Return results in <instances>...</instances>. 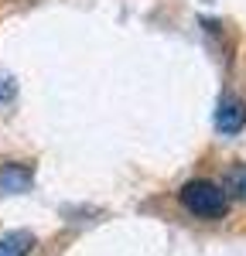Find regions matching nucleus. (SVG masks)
<instances>
[{
	"label": "nucleus",
	"mask_w": 246,
	"mask_h": 256,
	"mask_svg": "<svg viewBox=\"0 0 246 256\" xmlns=\"http://www.w3.org/2000/svg\"><path fill=\"white\" fill-rule=\"evenodd\" d=\"M222 188H226V198H240L246 202V164H232L222 178Z\"/></svg>",
	"instance_id": "20e7f679"
},
{
	"label": "nucleus",
	"mask_w": 246,
	"mask_h": 256,
	"mask_svg": "<svg viewBox=\"0 0 246 256\" xmlns=\"http://www.w3.org/2000/svg\"><path fill=\"white\" fill-rule=\"evenodd\" d=\"M34 246V236L31 232H7L0 239V256H28Z\"/></svg>",
	"instance_id": "7ed1b4c3"
},
{
	"label": "nucleus",
	"mask_w": 246,
	"mask_h": 256,
	"mask_svg": "<svg viewBox=\"0 0 246 256\" xmlns=\"http://www.w3.org/2000/svg\"><path fill=\"white\" fill-rule=\"evenodd\" d=\"M28 181H31L28 168H4L0 171V192H24Z\"/></svg>",
	"instance_id": "39448f33"
},
{
	"label": "nucleus",
	"mask_w": 246,
	"mask_h": 256,
	"mask_svg": "<svg viewBox=\"0 0 246 256\" xmlns=\"http://www.w3.org/2000/svg\"><path fill=\"white\" fill-rule=\"evenodd\" d=\"M216 126H219L222 134H240V130L246 126V106H243V99H236V96H222V99H219Z\"/></svg>",
	"instance_id": "f03ea898"
},
{
	"label": "nucleus",
	"mask_w": 246,
	"mask_h": 256,
	"mask_svg": "<svg viewBox=\"0 0 246 256\" xmlns=\"http://www.w3.org/2000/svg\"><path fill=\"white\" fill-rule=\"evenodd\" d=\"M182 205L184 212H192L195 218H208V222H216V218H222L229 212V198H226L222 184H216V181H188L182 188Z\"/></svg>",
	"instance_id": "f257e3e1"
}]
</instances>
